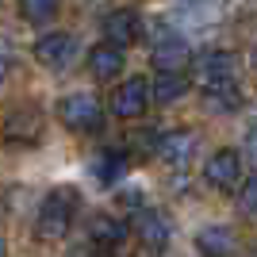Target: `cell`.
<instances>
[{
	"label": "cell",
	"mask_w": 257,
	"mask_h": 257,
	"mask_svg": "<svg viewBox=\"0 0 257 257\" xmlns=\"http://www.w3.org/2000/svg\"><path fill=\"white\" fill-rule=\"evenodd\" d=\"M8 69H12V43L0 39V85L8 81Z\"/></svg>",
	"instance_id": "obj_20"
},
{
	"label": "cell",
	"mask_w": 257,
	"mask_h": 257,
	"mask_svg": "<svg viewBox=\"0 0 257 257\" xmlns=\"http://www.w3.org/2000/svg\"><path fill=\"white\" fill-rule=\"evenodd\" d=\"M104 39H107V46H115V50L139 43V39H142L139 12H135V8H115L111 16H104Z\"/></svg>",
	"instance_id": "obj_10"
},
{
	"label": "cell",
	"mask_w": 257,
	"mask_h": 257,
	"mask_svg": "<svg viewBox=\"0 0 257 257\" xmlns=\"http://www.w3.org/2000/svg\"><path fill=\"white\" fill-rule=\"evenodd\" d=\"M58 119L73 135H96L104 127V107L92 92H69V96L58 100Z\"/></svg>",
	"instance_id": "obj_2"
},
{
	"label": "cell",
	"mask_w": 257,
	"mask_h": 257,
	"mask_svg": "<svg viewBox=\"0 0 257 257\" xmlns=\"http://www.w3.org/2000/svg\"><path fill=\"white\" fill-rule=\"evenodd\" d=\"M127 165H131V158L123 150H104V154H96V165H92V173H96V181L100 184H115L123 173H127Z\"/></svg>",
	"instance_id": "obj_16"
},
{
	"label": "cell",
	"mask_w": 257,
	"mask_h": 257,
	"mask_svg": "<svg viewBox=\"0 0 257 257\" xmlns=\"http://www.w3.org/2000/svg\"><path fill=\"white\" fill-rule=\"evenodd\" d=\"M188 92V73H158V81L150 85V96L158 104H177Z\"/></svg>",
	"instance_id": "obj_15"
},
{
	"label": "cell",
	"mask_w": 257,
	"mask_h": 257,
	"mask_svg": "<svg viewBox=\"0 0 257 257\" xmlns=\"http://www.w3.org/2000/svg\"><path fill=\"white\" fill-rule=\"evenodd\" d=\"M150 62L158 73H184L188 65H192V50H188V43L184 39H177V35H165V39H158L150 50Z\"/></svg>",
	"instance_id": "obj_9"
},
{
	"label": "cell",
	"mask_w": 257,
	"mask_h": 257,
	"mask_svg": "<svg viewBox=\"0 0 257 257\" xmlns=\"http://www.w3.org/2000/svg\"><path fill=\"white\" fill-rule=\"evenodd\" d=\"M238 69H242V62H238V54H230V50H207V54L196 58V81H200L204 92L234 88Z\"/></svg>",
	"instance_id": "obj_3"
},
{
	"label": "cell",
	"mask_w": 257,
	"mask_h": 257,
	"mask_svg": "<svg viewBox=\"0 0 257 257\" xmlns=\"http://www.w3.org/2000/svg\"><path fill=\"white\" fill-rule=\"evenodd\" d=\"M85 257H111V253H107V249H96V246H92V253H85Z\"/></svg>",
	"instance_id": "obj_22"
},
{
	"label": "cell",
	"mask_w": 257,
	"mask_h": 257,
	"mask_svg": "<svg viewBox=\"0 0 257 257\" xmlns=\"http://www.w3.org/2000/svg\"><path fill=\"white\" fill-rule=\"evenodd\" d=\"M88 69H92L96 81H111V77L123 69V50H115V46H107V43L92 46V50H88Z\"/></svg>",
	"instance_id": "obj_14"
},
{
	"label": "cell",
	"mask_w": 257,
	"mask_h": 257,
	"mask_svg": "<svg viewBox=\"0 0 257 257\" xmlns=\"http://www.w3.org/2000/svg\"><path fill=\"white\" fill-rule=\"evenodd\" d=\"M135 238H139V257H161L173 238V223L158 207H142L135 215Z\"/></svg>",
	"instance_id": "obj_4"
},
{
	"label": "cell",
	"mask_w": 257,
	"mask_h": 257,
	"mask_svg": "<svg viewBox=\"0 0 257 257\" xmlns=\"http://www.w3.org/2000/svg\"><path fill=\"white\" fill-rule=\"evenodd\" d=\"M246 158H249V161L257 165V127H253V131L246 135Z\"/></svg>",
	"instance_id": "obj_21"
},
{
	"label": "cell",
	"mask_w": 257,
	"mask_h": 257,
	"mask_svg": "<svg viewBox=\"0 0 257 257\" xmlns=\"http://www.w3.org/2000/svg\"><path fill=\"white\" fill-rule=\"evenodd\" d=\"M238 204L246 207L249 215H257V177H249V181L242 184V192H238Z\"/></svg>",
	"instance_id": "obj_19"
},
{
	"label": "cell",
	"mask_w": 257,
	"mask_h": 257,
	"mask_svg": "<svg viewBox=\"0 0 257 257\" xmlns=\"http://www.w3.org/2000/svg\"><path fill=\"white\" fill-rule=\"evenodd\" d=\"M150 104V85L142 77H127L123 85L111 92V115L115 119H139Z\"/></svg>",
	"instance_id": "obj_8"
},
{
	"label": "cell",
	"mask_w": 257,
	"mask_h": 257,
	"mask_svg": "<svg viewBox=\"0 0 257 257\" xmlns=\"http://www.w3.org/2000/svg\"><path fill=\"white\" fill-rule=\"evenodd\" d=\"M62 8V0H20V12L27 23H50Z\"/></svg>",
	"instance_id": "obj_17"
},
{
	"label": "cell",
	"mask_w": 257,
	"mask_h": 257,
	"mask_svg": "<svg viewBox=\"0 0 257 257\" xmlns=\"http://www.w3.org/2000/svg\"><path fill=\"white\" fill-rule=\"evenodd\" d=\"M196 253L200 257H230L234 253V230L223 223H211L196 234Z\"/></svg>",
	"instance_id": "obj_13"
},
{
	"label": "cell",
	"mask_w": 257,
	"mask_h": 257,
	"mask_svg": "<svg viewBox=\"0 0 257 257\" xmlns=\"http://www.w3.org/2000/svg\"><path fill=\"white\" fill-rule=\"evenodd\" d=\"M238 85L234 88H219V92H207V107L211 111H230V107H238Z\"/></svg>",
	"instance_id": "obj_18"
},
{
	"label": "cell",
	"mask_w": 257,
	"mask_h": 257,
	"mask_svg": "<svg viewBox=\"0 0 257 257\" xmlns=\"http://www.w3.org/2000/svg\"><path fill=\"white\" fill-rule=\"evenodd\" d=\"M77 192L73 188H54L46 192V200L39 204V215H35V238L39 242H58V238L69 234L73 226V215H77Z\"/></svg>",
	"instance_id": "obj_1"
},
{
	"label": "cell",
	"mask_w": 257,
	"mask_h": 257,
	"mask_svg": "<svg viewBox=\"0 0 257 257\" xmlns=\"http://www.w3.org/2000/svg\"><path fill=\"white\" fill-rule=\"evenodd\" d=\"M73 58H77V39L69 31H50L35 43V62L54 69V73H58V69H69Z\"/></svg>",
	"instance_id": "obj_6"
},
{
	"label": "cell",
	"mask_w": 257,
	"mask_h": 257,
	"mask_svg": "<svg viewBox=\"0 0 257 257\" xmlns=\"http://www.w3.org/2000/svg\"><path fill=\"white\" fill-rule=\"evenodd\" d=\"M131 234V226L123 223V219H115V215H92V223H88V238H92V246L96 249H111L123 246Z\"/></svg>",
	"instance_id": "obj_12"
},
{
	"label": "cell",
	"mask_w": 257,
	"mask_h": 257,
	"mask_svg": "<svg viewBox=\"0 0 257 257\" xmlns=\"http://www.w3.org/2000/svg\"><path fill=\"white\" fill-rule=\"evenodd\" d=\"M39 135H43V111L31 104H23L20 111H12L4 119V139L8 142H39Z\"/></svg>",
	"instance_id": "obj_11"
},
{
	"label": "cell",
	"mask_w": 257,
	"mask_h": 257,
	"mask_svg": "<svg viewBox=\"0 0 257 257\" xmlns=\"http://www.w3.org/2000/svg\"><path fill=\"white\" fill-rule=\"evenodd\" d=\"M204 181L219 192H234L242 188V154L238 150H215L204 161Z\"/></svg>",
	"instance_id": "obj_5"
},
{
	"label": "cell",
	"mask_w": 257,
	"mask_h": 257,
	"mask_svg": "<svg viewBox=\"0 0 257 257\" xmlns=\"http://www.w3.org/2000/svg\"><path fill=\"white\" fill-rule=\"evenodd\" d=\"M196 150H200V135L196 131H188V127H177V131H165L158 139V158L165 161V165H188V161L196 158Z\"/></svg>",
	"instance_id": "obj_7"
}]
</instances>
